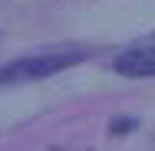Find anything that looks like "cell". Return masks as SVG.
<instances>
[{
	"label": "cell",
	"mask_w": 155,
	"mask_h": 151,
	"mask_svg": "<svg viewBox=\"0 0 155 151\" xmlns=\"http://www.w3.org/2000/svg\"><path fill=\"white\" fill-rule=\"evenodd\" d=\"M83 59V53H36V56H27V59H17L10 66L0 69V82H23V79H46L53 72H63L69 69L73 62Z\"/></svg>",
	"instance_id": "cell-1"
},
{
	"label": "cell",
	"mask_w": 155,
	"mask_h": 151,
	"mask_svg": "<svg viewBox=\"0 0 155 151\" xmlns=\"http://www.w3.org/2000/svg\"><path fill=\"white\" fill-rule=\"evenodd\" d=\"M116 72L122 76H155V43L152 46H135V49H125L116 59Z\"/></svg>",
	"instance_id": "cell-2"
}]
</instances>
